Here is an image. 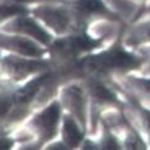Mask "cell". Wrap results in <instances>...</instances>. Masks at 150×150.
<instances>
[{"label": "cell", "mask_w": 150, "mask_h": 150, "mask_svg": "<svg viewBox=\"0 0 150 150\" xmlns=\"http://www.w3.org/2000/svg\"><path fill=\"white\" fill-rule=\"evenodd\" d=\"M144 64L139 54L129 53L122 41L115 42L109 49L95 54H87L78 60L73 72L83 78H112L117 74H126L140 69Z\"/></svg>", "instance_id": "obj_1"}, {"label": "cell", "mask_w": 150, "mask_h": 150, "mask_svg": "<svg viewBox=\"0 0 150 150\" xmlns=\"http://www.w3.org/2000/svg\"><path fill=\"white\" fill-rule=\"evenodd\" d=\"M101 42L103 39L93 37L85 31L59 36L47 47L49 60L53 68L60 72H73L78 60L99 47Z\"/></svg>", "instance_id": "obj_2"}, {"label": "cell", "mask_w": 150, "mask_h": 150, "mask_svg": "<svg viewBox=\"0 0 150 150\" xmlns=\"http://www.w3.org/2000/svg\"><path fill=\"white\" fill-rule=\"evenodd\" d=\"M62 105L60 101L53 100L49 105L33 113V115L25 125L26 136L21 139L23 144H33V148H40V145L49 144L57 137L59 131V122L62 118Z\"/></svg>", "instance_id": "obj_3"}, {"label": "cell", "mask_w": 150, "mask_h": 150, "mask_svg": "<svg viewBox=\"0 0 150 150\" xmlns=\"http://www.w3.org/2000/svg\"><path fill=\"white\" fill-rule=\"evenodd\" d=\"M30 14L58 36H66L69 33L83 31L72 9L63 1L37 4L30 9Z\"/></svg>", "instance_id": "obj_4"}, {"label": "cell", "mask_w": 150, "mask_h": 150, "mask_svg": "<svg viewBox=\"0 0 150 150\" xmlns=\"http://www.w3.org/2000/svg\"><path fill=\"white\" fill-rule=\"evenodd\" d=\"M50 60L41 58H27L17 54H11L1 58V73L11 83H18L30 80L32 76L52 71Z\"/></svg>", "instance_id": "obj_5"}, {"label": "cell", "mask_w": 150, "mask_h": 150, "mask_svg": "<svg viewBox=\"0 0 150 150\" xmlns=\"http://www.w3.org/2000/svg\"><path fill=\"white\" fill-rule=\"evenodd\" d=\"M58 100L67 113L73 115L77 122L82 126L85 132L88 129V117H90V100L83 83L66 85L59 93Z\"/></svg>", "instance_id": "obj_6"}, {"label": "cell", "mask_w": 150, "mask_h": 150, "mask_svg": "<svg viewBox=\"0 0 150 150\" xmlns=\"http://www.w3.org/2000/svg\"><path fill=\"white\" fill-rule=\"evenodd\" d=\"M27 13L18 14L6 19L1 25L3 32L16 33V35L27 36L40 42L41 45L49 47L54 41L52 33L40 21H37L33 16H26Z\"/></svg>", "instance_id": "obj_7"}, {"label": "cell", "mask_w": 150, "mask_h": 150, "mask_svg": "<svg viewBox=\"0 0 150 150\" xmlns=\"http://www.w3.org/2000/svg\"><path fill=\"white\" fill-rule=\"evenodd\" d=\"M109 80L118 90L123 91L128 99L150 108V78L126 73L113 76Z\"/></svg>", "instance_id": "obj_8"}, {"label": "cell", "mask_w": 150, "mask_h": 150, "mask_svg": "<svg viewBox=\"0 0 150 150\" xmlns=\"http://www.w3.org/2000/svg\"><path fill=\"white\" fill-rule=\"evenodd\" d=\"M0 40H1L0 45H1L3 50H6L12 54H17V55L27 58H42L47 53V49L42 47L44 45L27 36L3 32Z\"/></svg>", "instance_id": "obj_9"}, {"label": "cell", "mask_w": 150, "mask_h": 150, "mask_svg": "<svg viewBox=\"0 0 150 150\" xmlns=\"http://www.w3.org/2000/svg\"><path fill=\"white\" fill-rule=\"evenodd\" d=\"M125 115L137 131L141 134L144 140L150 144V108L128 99V101L122 103Z\"/></svg>", "instance_id": "obj_10"}, {"label": "cell", "mask_w": 150, "mask_h": 150, "mask_svg": "<svg viewBox=\"0 0 150 150\" xmlns=\"http://www.w3.org/2000/svg\"><path fill=\"white\" fill-rule=\"evenodd\" d=\"M85 129L77 122V119L69 113L62 115V126H60V137L66 149H74L81 146L83 141Z\"/></svg>", "instance_id": "obj_11"}, {"label": "cell", "mask_w": 150, "mask_h": 150, "mask_svg": "<svg viewBox=\"0 0 150 150\" xmlns=\"http://www.w3.org/2000/svg\"><path fill=\"white\" fill-rule=\"evenodd\" d=\"M107 6L122 21L134 22L144 11V3L137 0H103Z\"/></svg>", "instance_id": "obj_12"}, {"label": "cell", "mask_w": 150, "mask_h": 150, "mask_svg": "<svg viewBox=\"0 0 150 150\" xmlns=\"http://www.w3.org/2000/svg\"><path fill=\"white\" fill-rule=\"evenodd\" d=\"M122 42L126 47H139L150 44V18L129 26L123 33Z\"/></svg>", "instance_id": "obj_13"}, {"label": "cell", "mask_w": 150, "mask_h": 150, "mask_svg": "<svg viewBox=\"0 0 150 150\" xmlns=\"http://www.w3.org/2000/svg\"><path fill=\"white\" fill-rule=\"evenodd\" d=\"M103 125V129H101V136L100 139L95 142V149H110V150H117L121 149L122 145L117 139V136L113 134L110 127H108L105 123Z\"/></svg>", "instance_id": "obj_14"}, {"label": "cell", "mask_w": 150, "mask_h": 150, "mask_svg": "<svg viewBox=\"0 0 150 150\" xmlns=\"http://www.w3.org/2000/svg\"><path fill=\"white\" fill-rule=\"evenodd\" d=\"M5 1V0H3ZM62 0H6V4H18V5H31V4H45V3H58Z\"/></svg>", "instance_id": "obj_15"}, {"label": "cell", "mask_w": 150, "mask_h": 150, "mask_svg": "<svg viewBox=\"0 0 150 150\" xmlns=\"http://www.w3.org/2000/svg\"><path fill=\"white\" fill-rule=\"evenodd\" d=\"M137 52H139L137 54L142 58V60H144V64H148V66L150 67V44L139 46Z\"/></svg>", "instance_id": "obj_16"}]
</instances>
